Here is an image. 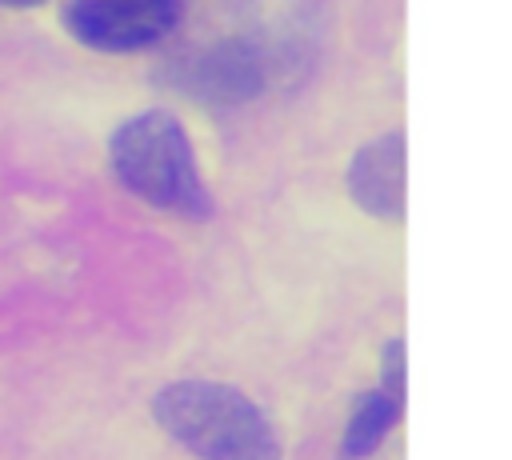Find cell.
<instances>
[{"mask_svg":"<svg viewBox=\"0 0 512 460\" xmlns=\"http://www.w3.org/2000/svg\"><path fill=\"white\" fill-rule=\"evenodd\" d=\"M404 132L388 128L372 136L368 144L356 148L348 160V196L376 220H400L404 216V192H408V172H404Z\"/></svg>","mask_w":512,"mask_h":460,"instance_id":"4","label":"cell"},{"mask_svg":"<svg viewBox=\"0 0 512 460\" xmlns=\"http://www.w3.org/2000/svg\"><path fill=\"white\" fill-rule=\"evenodd\" d=\"M188 96L212 104H240L264 88V52L248 40H224L192 56L180 72Z\"/></svg>","mask_w":512,"mask_h":460,"instance_id":"5","label":"cell"},{"mask_svg":"<svg viewBox=\"0 0 512 460\" xmlns=\"http://www.w3.org/2000/svg\"><path fill=\"white\" fill-rule=\"evenodd\" d=\"M400 412H404V396L400 392H392L384 384L360 392L352 400V408H348V424H344V436H340V460L372 456L388 440V432L396 428Z\"/></svg>","mask_w":512,"mask_h":460,"instance_id":"6","label":"cell"},{"mask_svg":"<svg viewBox=\"0 0 512 460\" xmlns=\"http://www.w3.org/2000/svg\"><path fill=\"white\" fill-rule=\"evenodd\" d=\"M156 424L200 460H280V436L264 408L220 380H176L152 400Z\"/></svg>","mask_w":512,"mask_h":460,"instance_id":"2","label":"cell"},{"mask_svg":"<svg viewBox=\"0 0 512 460\" xmlns=\"http://www.w3.org/2000/svg\"><path fill=\"white\" fill-rule=\"evenodd\" d=\"M380 384L400 392V396L408 392V348H404V336L384 340V348H380Z\"/></svg>","mask_w":512,"mask_h":460,"instance_id":"7","label":"cell"},{"mask_svg":"<svg viewBox=\"0 0 512 460\" xmlns=\"http://www.w3.org/2000/svg\"><path fill=\"white\" fill-rule=\"evenodd\" d=\"M0 4H8V8H36V4H44V0H0Z\"/></svg>","mask_w":512,"mask_h":460,"instance_id":"8","label":"cell"},{"mask_svg":"<svg viewBox=\"0 0 512 460\" xmlns=\"http://www.w3.org/2000/svg\"><path fill=\"white\" fill-rule=\"evenodd\" d=\"M108 164L116 180L144 204L184 220L212 216V196L204 188L192 140L172 112L144 108L116 124V132L108 136Z\"/></svg>","mask_w":512,"mask_h":460,"instance_id":"1","label":"cell"},{"mask_svg":"<svg viewBox=\"0 0 512 460\" xmlns=\"http://www.w3.org/2000/svg\"><path fill=\"white\" fill-rule=\"evenodd\" d=\"M184 0H64V28L100 52H136L164 40Z\"/></svg>","mask_w":512,"mask_h":460,"instance_id":"3","label":"cell"}]
</instances>
